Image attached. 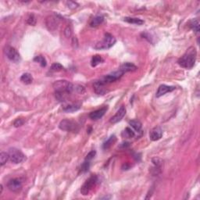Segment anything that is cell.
<instances>
[{
    "instance_id": "13",
    "label": "cell",
    "mask_w": 200,
    "mask_h": 200,
    "mask_svg": "<svg viewBox=\"0 0 200 200\" xmlns=\"http://www.w3.org/2000/svg\"><path fill=\"white\" fill-rule=\"evenodd\" d=\"M107 110H108V106H103L101 109H99L96 111L92 112L89 114V117L93 121H97V120L101 119L105 115V113H106Z\"/></svg>"
},
{
    "instance_id": "28",
    "label": "cell",
    "mask_w": 200,
    "mask_h": 200,
    "mask_svg": "<svg viewBox=\"0 0 200 200\" xmlns=\"http://www.w3.org/2000/svg\"><path fill=\"white\" fill-rule=\"evenodd\" d=\"M90 168V161L89 160H85L81 166V170L82 172H87Z\"/></svg>"
},
{
    "instance_id": "3",
    "label": "cell",
    "mask_w": 200,
    "mask_h": 200,
    "mask_svg": "<svg viewBox=\"0 0 200 200\" xmlns=\"http://www.w3.org/2000/svg\"><path fill=\"white\" fill-rule=\"evenodd\" d=\"M116 43V38L113 37L112 35L109 34V33H106L105 34L104 38L102 40V41L99 42L96 44V45L94 46V48L96 49L99 50H103V49H110L112 46L114 45V44Z\"/></svg>"
},
{
    "instance_id": "33",
    "label": "cell",
    "mask_w": 200,
    "mask_h": 200,
    "mask_svg": "<svg viewBox=\"0 0 200 200\" xmlns=\"http://www.w3.org/2000/svg\"><path fill=\"white\" fill-rule=\"evenodd\" d=\"M96 154V151L95 150L91 151V152H89V153H88V155L86 156V157H85V160H89V161H91V160L95 157Z\"/></svg>"
},
{
    "instance_id": "14",
    "label": "cell",
    "mask_w": 200,
    "mask_h": 200,
    "mask_svg": "<svg viewBox=\"0 0 200 200\" xmlns=\"http://www.w3.org/2000/svg\"><path fill=\"white\" fill-rule=\"evenodd\" d=\"M162 136H163V130L160 127H156V128H152L149 133V138L153 142L159 140L162 138Z\"/></svg>"
},
{
    "instance_id": "36",
    "label": "cell",
    "mask_w": 200,
    "mask_h": 200,
    "mask_svg": "<svg viewBox=\"0 0 200 200\" xmlns=\"http://www.w3.org/2000/svg\"><path fill=\"white\" fill-rule=\"evenodd\" d=\"M111 198V196H104V197H101V199H103V198H105V199H108V198Z\"/></svg>"
},
{
    "instance_id": "8",
    "label": "cell",
    "mask_w": 200,
    "mask_h": 200,
    "mask_svg": "<svg viewBox=\"0 0 200 200\" xmlns=\"http://www.w3.org/2000/svg\"><path fill=\"white\" fill-rule=\"evenodd\" d=\"M59 24H60V20L57 16L51 15L45 18V26L49 31H54L56 30Z\"/></svg>"
},
{
    "instance_id": "16",
    "label": "cell",
    "mask_w": 200,
    "mask_h": 200,
    "mask_svg": "<svg viewBox=\"0 0 200 200\" xmlns=\"http://www.w3.org/2000/svg\"><path fill=\"white\" fill-rule=\"evenodd\" d=\"M137 69H138V67H137L136 66H135V64H131V63H124V64H122V65L120 67V68H119V70H120L121 72L124 73V74L127 72L135 71H137Z\"/></svg>"
},
{
    "instance_id": "2",
    "label": "cell",
    "mask_w": 200,
    "mask_h": 200,
    "mask_svg": "<svg viewBox=\"0 0 200 200\" xmlns=\"http://www.w3.org/2000/svg\"><path fill=\"white\" fill-rule=\"evenodd\" d=\"M196 56L197 53L195 47H190L184 55L179 59L177 63L181 67L185 69H191L195 65Z\"/></svg>"
},
{
    "instance_id": "24",
    "label": "cell",
    "mask_w": 200,
    "mask_h": 200,
    "mask_svg": "<svg viewBox=\"0 0 200 200\" xmlns=\"http://www.w3.org/2000/svg\"><path fill=\"white\" fill-rule=\"evenodd\" d=\"M129 124L135 130V131H138V132H139V131H141V129H142V124L139 121H137V120H132V121H130Z\"/></svg>"
},
{
    "instance_id": "1",
    "label": "cell",
    "mask_w": 200,
    "mask_h": 200,
    "mask_svg": "<svg viewBox=\"0 0 200 200\" xmlns=\"http://www.w3.org/2000/svg\"><path fill=\"white\" fill-rule=\"evenodd\" d=\"M53 88L55 89L56 98L60 102L66 101L67 96L75 92V85L66 80L56 82L53 84Z\"/></svg>"
},
{
    "instance_id": "7",
    "label": "cell",
    "mask_w": 200,
    "mask_h": 200,
    "mask_svg": "<svg viewBox=\"0 0 200 200\" xmlns=\"http://www.w3.org/2000/svg\"><path fill=\"white\" fill-rule=\"evenodd\" d=\"M4 53L10 61L14 63H19L20 61V55L17 50L12 46H6L4 49Z\"/></svg>"
},
{
    "instance_id": "19",
    "label": "cell",
    "mask_w": 200,
    "mask_h": 200,
    "mask_svg": "<svg viewBox=\"0 0 200 200\" xmlns=\"http://www.w3.org/2000/svg\"><path fill=\"white\" fill-rule=\"evenodd\" d=\"M20 82L22 83L25 84V85H30L33 82V78H32L31 75L29 73H24L20 77Z\"/></svg>"
},
{
    "instance_id": "26",
    "label": "cell",
    "mask_w": 200,
    "mask_h": 200,
    "mask_svg": "<svg viewBox=\"0 0 200 200\" xmlns=\"http://www.w3.org/2000/svg\"><path fill=\"white\" fill-rule=\"evenodd\" d=\"M34 61L36 63H38V64L41 65V67H46V65H47V62H46L45 58L41 55L37 56L35 57Z\"/></svg>"
},
{
    "instance_id": "4",
    "label": "cell",
    "mask_w": 200,
    "mask_h": 200,
    "mask_svg": "<svg viewBox=\"0 0 200 200\" xmlns=\"http://www.w3.org/2000/svg\"><path fill=\"white\" fill-rule=\"evenodd\" d=\"M59 128L63 131L73 133L78 132L80 130L79 126L76 122L68 120V119H64V120L61 121L59 124Z\"/></svg>"
},
{
    "instance_id": "30",
    "label": "cell",
    "mask_w": 200,
    "mask_h": 200,
    "mask_svg": "<svg viewBox=\"0 0 200 200\" xmlns=\"http://www.w3.org/2000/svg\"><path fill=\"white\" fill-rule=\"evenodd\" d=\"M27 24L30 25H31V26H35V25L36 24V22H37V20H36V18L34 14H31L30 16H28V18H27Z\"/></svg>"
},
{
    "instance_id": "29",
    "label": "cell",
    "mask_w": 200,
    "mask_h": 200,
    "mask_svg": "<svg viewBox=\"0 0 200 200\" xmlns=\"http://www.w3.org/2000/svg\"><path fill=\"white\" fill-rule=\"evenodd\" d=\"M63 69H64V67L59 63H54L51 67V70L53 71H60Z\"/></svg>"
},
{
    "instance_id": "17",
    "label": "cell",
    "mask_w": 200,
    "mask_h": 200,
    "mask_svg": "<svg viewBox=\"0 0 200 200\" xmlns=\"http://www.w3.org/2000/svg\"><path fill=\"white\" fill-rule=\"evenodd\" d=\"M103 21H104V17L103 16H96L94 18H92V20L89 23V25L92 27H96L102 24Z\"/></svg>"
},
{
    "instance_id": "6",
    "label": "cell",
    "mask_w": 200,
    "mask_h": 200,
    "mask_svg": "<svg viewBox=\"0 0 200 200\" xmlns=\"http://www.w3.org/2000/svg\"><path fill=\"white\" fill-rule=\"evenodd\" d=\"M98 177L96 175H92L88 179L87 181L84 183L82 185V188H81V193L83 195H89V192L93 189L95 186L96 185L98 182Z\"/></svg>"
},
{
    "instance_id": "20",
    "label": "cell",
    "mask_w": 200,
    "mask_h": 200,
    "mask_svg": "<svg viewBox=\"0 0 200 200\" xmlns=\"http://www.w3.org/2000/svg\"><path fill=\"white\" fill-rule=\"evenodd\" d=\"M124 20L129 24H133L136 25H142L144 24V20L136 17H125L124 19Z\"/></svg>"
},
{
    "instance_id": "25",
    "label": "cell",
    "mask_w": 200,
    "mask_h": 200,
    "mask_svg": "<svg viewBox=\"0 0 200 200\" xmlns=\"http://www.w3.org/2000/svg\"><path fill=\"white\" fill-rule=\"evenodd\" d=\"M9 159V152H2L1 153H0V164H1V166L5 165Z\"/></svg>"
},
{
    "instance_id": "32",
    "label": "cell",
    "mask_w": 200,
    "mask_h": 200,
    "mask_svg": "<svg viewBox=\"0 0 200 200\" xmlns=\"http://www.w3.org/2000/svg\"><path fill=\"white\" fill-rule=\"evenodd\" d=\"M64 35L67 38L71 37V35H72V29H71V26H67L66 27L65 30H64Z\"/></svg>"
},
{
    "instance_id": "37",
    "label": "cell",
    "mask_w": 200,
    "mask_h": 200,
    "mask_svg": "<svg viewBox=\"0 0 200 200\" xmlns=\"http://www.w3.org/2000/svg\"><path fill=\"white\" fill-rule=\"evenodd\" d=\"M0 188H1V191H0V193H1V194H2V190H3V187H2V184H1V185H0Z\"/></svg>"
},
{
    "instance_id": "15",
    "label": "cell",
    "mask_w": 200,
    "mask_h": 200,
    "mask_svg": "<svg viewBox=\"0 0 200 200\" xmlns=\"http://www.w3.org/2000/svg\"><path fill=\"white\" fill-rule=\"evenodd\" d=\"M94 90L95 92L98 95H105L108 91L105 89V85L101 82V81H98L94 83Z\"/></svg>"
},
{
    "instance_id": "23",
    "label": "cell",
    "mask_w": 200,
    "mask_h": 200,
    "mask_svg": "<svg viewBox=\"0 0 200 200\" xmlns=\"http://www.w3.org/2000/svg\"><path fill=\"white\" fill-rule=\"evenodd\" d=\"M104 61L103 58H102L99 55H96L92 58V61H91V64H92V67H95L96 66H98L99 64H102V63Z\"/></svg>"
},
{
    "instance_id": "35",
    "label": "cell",
    "mask_w": 200,
    "mask_h": 200,
    "mask_svg": "<svg viewBox=\"0 0 200 200\" xmlns=\"http://www.w3.org/2000/svg\"><path fill=\"white\" fill-rule=\"evenodd\" d=\"M130 146V143L129 142H124V143H122L121 145V146L120 147L121 148H123V149H124V148H128Z\"/></svg>"
},
{
    "instance_id": "31",
    "label": "cell",
    "mask_w": 200,
    "mask_h": 200,
    "mask_svg": "<svg viewBox=\"0 0 200 200\" xmlns=\"http://www.w3.org/2000/svg\"><path fill=\"white\" fill-rule=\"evenodd\" d=\"M25 121L24 119L22 118H17L13 122V126H14L15 128H19V127H21L22 125H24V124Z\"/></svg>"
},
{
    "instance_id": "5",
    "label": "cell",
    "mask_w": 200,
    "mask_h": 200,
    "mask_svg": "<svg viewBox=\"0 0 200 200\" xmlns=\"http://www.w3.org/2000/svg\"><path fill=\"white\" fill-rule=\"evenodd\" d=\"M8 152L9 155V160L14 164H18L26 160V156L20 149L10 148Z\"/></svg>"
},
{
    "instance_id": "21",
    "label": "cell",
    "mask_w": 200,
    "mask_h": 200,
    "mask_svg": "<svg viewBox=\"0 0 200 200\" xmlns=\"http://www.w3.org/2000/svg\"><path fill=\"white\" fill-rule=\"evenodd\" d=\"M81 108V106L80 105L78 104H71V105H67V106H66L64 107V111L67 112V113H72V112H75L78 110L79 109Z\"/></svg>"
},
{
    "instance_id": "9",
    "label": "cell",
    "mask_w": 200,
    "mask_h": 200,
    "mask_svg": "<svg viewBox=\"0 0 200 200\" xmlns=\"http://www.w3.org/2000/svg\"><path fill=\"white\" fill-rule=\"evenodd\" d=\"M123 75H124V73L121 72L120 70H118L117 71H114V72L111 73L110 75H106L100 81L106 85V84L112 83V82H114L117 81V80H119L123 76Z\"/></svg>"
},
{
    "instance_id": "27",
    "label": "cell",
    "mask_w": 200,
    "mask_h": 200,
    "mask_svg": "<svg viewBox=\"0 0 200 200\" xmlns=\"http://www.w3.org/2000/svg\"><path fill=\"white\" fill-rule=\"evenodd\" d=\"M122 135L124 138H134V137L135 136V132H134L133 130H131L130 128H126L125 130L124 131V132H123Z\"/></svg>"
},
{
    "instance_id": "11",
    "label": "cell",
    "mask_w": 200,
    "mask_h": 200,
    "mask_svg": "<svg viewBox=\"0 0 200 200\" xmlns=\"http://www.w3.org/2000/svg\"><path fill=\"white\" fill-rule=\"evenodd\" d=\"M125 114H126L125 106H121V107H120V109L117 110V112L116 113L115 115L113 116V117L110 118V122L111 123V124H117V123L120 122V121L124 118Z\"/></svg>"
},
{
    "instance_id": "18",
    "label": "cell",
    "mask_w": 200,
    "mask_h": 200,
    "mask_svg": "<svg viewBox=\"0 0 200 200\" xmlns=\"http://www.w3.org/2000/svg\"><path fill=\"white\" fill-rule=\"evenodd\" d=\"M116 141H117V137H116L115 135H111V136H110V138H109L108 139L106 140V142L103 143V149H105V150H106V149H110L112 145L115 143Z\"/></svg>"
},
{
    "instance_id": "34",
    "label": "cell",
    "mask_w": 200,
    "mask_h": 200,
    "mask_svg": "<svg viewBox=\"0 0 200 200\" xmlns=\"http://www.w3.org/2000/svg\"><path fill=\"white\" fill-rule=\"evenodd\" d=\"M67 7L70 8V9H74L78 7V4L75 2H73V1H69V2H67Z\"/></svg>"
},
{
    "instance_id": "22",
    "label": "cell",
    "mask_w": 200,
    "mask_h": 200,
    "mask_svg": "<svg viewBox=\"0 0 200 200\" xmlns=\"http://www.w3.org/2000/svg\"><path fill=\"white\" fill-rule=\"evenodd\" d=\"M189 26L195 34H198L199 33V22L198 20H191V21L189 22Z\"/></svg>"
},
{
    "instance_id": "12",
    "label": "cell",
    "mask_w": 200,
    "mask_h": 200,
    "mask_svg": "<svg viewBox=\"0 0 200 200\" xmlns=\"http://www.w3.org/2000/svg\"><path fill=\"white\" fill-rule=\"evenodd\" d=\"M175 89L176 88L174 87V86H169V85H159V88H158L156 96L157 98H159L161 97V96H164L166 93H168V92H173V91H174Z\"/></svg>"
},
{
    "instance_id": "10",
    "label": "cell",
    "mask_w": 200,
    "mask_h": 200,
    "mask_svg": "<svg viewBox=\"0 0 200 200\" xmlns=\"http://www.w3.org/2000/svg\"><path fill=\"white\" fill-rule=\"evenodd\" d=\"M23 187V182L20 178H13L7 183V188L13 192L20 191Z\"/></svg>"
}]
</instances>
